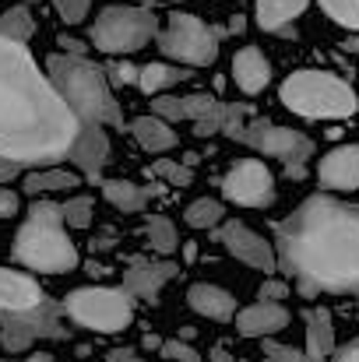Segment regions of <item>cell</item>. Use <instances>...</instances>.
<instances>
[{"instance_id": "8d00e7d4", "label": "cell", "mask_w": 359, "mask_h": 362, "mask_svg": "<svg viewBox=\"0 0 359 362\" xmlns=\"http://www.w3.org/2000/svg\"><path fill=\"white\" fill-rule=\"evenodd\" d=\"M289 296V285L285 281H278L275 274H268V281L257 288V299H271V303H282Z\"/></svg>"}, {"instance_id": "d6a6232c", "label": "cell", "mask_w": 359, "mask_h": 362, "mask_svg": "<svg viewBox=\"0 0 359 362\" xmlns=\"http://www.w3.org/2000/svg\"><path fill=\"white\" fill-rule=\"evenodd\" d=\"M162 356L173 362H201V356L194 352V345H187V338H166L162 345Z\"/></svg>"}, {"instance_id": "ffe728a7", "label": "cell", "mask_w": 359, "mask_h": 362, "mask_svg": "<svg viewBox=\"0 0 359 362\" xmlns=\"http://www.w3.org/2000/svg\"><path fill=\"white\" fill-rule=\"evenodd\" d=\"M187 306L208 320H233L239 310H237V299L233 292L219 288V285H208V281H198L187 288Z\"/></svg>"}, {"instance_id": "30bf717a", "label": "cell", "mask_w": 359, "mask_h": 362, "mask_svg": "<svg viewBox=\"0 0 359 362\" xmlns=\"http://www.w3.org/2000/svg\"><path fill=\"white\" fill-rule=\"evenodd\" d=\"M35 338H64L60 310L46 299L32 310H7L0 313V345L7 352H25Z\"/></svg>"}, {"instance_id": "4fadbf2b", "label": "cell", "mask_w": 359, "mask_h": 362, "mask_svg": "<svg viewBox=\"0 0 359 362\" xmlns=\"http://www.w3.org/2000/svg\"><path fill=\"white\" fill-rule=\"evenodd\" d=\"M180 274V267L173 260H134L127 271H123V288L141 299V303H155L159 299V288L166 281H173Z\"/></svg>"}, {"instance_id": "4dcf8cb0", "label": "cell", "mask_w": 359, "mask_h": 362, "mask_svg": "<svg viewBox=\"0 0 359 362\" xmlns=\"http://www.w3.org/2000/svg\"><path fill=\"white\" fill-rule=\"evenodd\" d=\"M152 113H155V117H162V120H169V123L187 120L183 99H176V95H169V92H159V95H152Z\"/></svg>"}, {"instance_id": "681fc988", "label": "cell", "mask_w": 359, "mask_h": 362, "mask_svg": "<svg viewBox=\"0 0 359 362\" xmlns=\"http://www.w3.org/2000/svg\"><path fill=\"white\" fill-rule=\"evenodd\" d=\"M28 4H35V0H28Z\"/></svg>"}, {"instance_id": "1f68e13d", "label": "cell", "mask_w": 359, "mask_h": 362, "mask_svg": "<svg viewBox=\"0 0 359 362\" xmlns=\"http://www.w3.org/2000/svg\"><path fill=\"white\" fill-rule=\"evenodd\" d=\"M64 222L71 229H89L92 226V197H71L64 204Z\"/></svg>"}, {"instance_id": "7dc6e473", "label": "cell", "mask_w": 359, "mask_h": 362, "mask_svg": "<svg viewBox=\"0 0 359 362\" xmlns=\"http://www.w3.org/2000/svg\"><path fill=\"white\" fill-rule=\"evenodd\" d=\"M127 362H144V359H127Z\"/></svg>"}, {"instance_id": "9a60e30c", "label": "cell", "mask_w": 359, "mask_h": 362, "mask_svg": "<svg viewBox=\"0 0 359 362\" xmlns=\"http://www.w3.org/2000/svg\"><path fill=\"white\" fill-rule=\"evenodd\" d=\"M292 320V313L282 306V303H271V299H257L253 306L239 310L237 313V331L243 338H268V334H278L285 331Z\"/></svg>"}, {"instance_id": "7402d4cb", "label": "cell", "mask_w": 359, "mask_h": 362, "mask_svg": "<svg viewBox=\"0 0 359 362\" xmlns=\"http://www.w3.org/2000/svg\"><path fill=\"white\" fill-rule=\"evenodd\" d=\"M130 137L144 148V151H152V155H159V151H169V148H176V130H173V123L162 120V117H137V120L130 123Z\"/></svg>"}, {"instance_id": "5bb4252c", "label": "cell", "mask_w": 359, "mask_h": 362, "mask_svg": "<svg viewBox=\"0 0 359 362\" xmlns=\"http://www.w3.org/2000/svg\"><path fill=\"white\" fill-rule=\"evenodd\" d=\"M67 162H74L89 180H99L103 165L110 162V137H106L103 123H81L78 141L67 151Z\"/></svg>"}, {"instance_id": "52a82bcc", "label": "cell", "mask_w": 359, "mask_h": 362, "mask_svg": "<svg viewBox=\"0 0 359 362\" xmlns=\"http://www.w3.org/2000/svg\"><path fill=\"white\" fill-rule=\"evenodd\" d=\"M159 35V18L148 7H127V4H110L99 11L92 21V46L106 57H127L144 49Z\"/></svg>"}, {"instance_id": "7c38bea8", "label": "cell", "mask_w": 359, "mask_h": 362, "mask_svg": "<svg viewBox=\"0 0 359 362\" xmlns=\"http://www.w3.org/2000/svg\"><path fill=\"white\" fill-rule=\"evenodd\" d=\"M219 243L237 257L239 264H246L253 271H264V274H275L278 271V257H275L271 243L264 240L261 233H253L250 226L237 222V218L219 226Z\"/></svg>"}, {"instance_id": "e0dca14e", "label": "cell", "mask_w": 359, "mask_h": 362, "mask_svg": "<svg viewBox=\"0 0 359 362\" xmlns=\"http://www.w3.org/2000/svg\"><path fill=\"white\" fill-rule=\"evenodd\" d=\"M233 81L243 95H261L271 85V64L257 46H243L233 57Z\"/></svg>"}, {"instance_id": "6da1fadb", "label": "cell", "mask_w": 359, "mask_h": 362, "mask_svg": "<svg viewBox=\"0 0 359 362\" xmlns=\"http://www.w3.org/2000/svg\"><path fill=\"white\" fill-rule=\"evenodd\" d=\"M81 120L21 39L0 32V155L25 169L57 165L78 141Z\"/></svg>"}, {"instance_id": "7bdbcfd3", "label": "cell", "mask_w": 359, "mask_h": 362, "mask_svg": "<svg viewBox=\"0 0 359 362\" xmlns=\"http://www.w3.org/2000/svg\"><path fill=\"white\" fill-rule=\"evenodd\" d=\"M60 46H64L67 53H81V49H85V46H81V42H74V39H60Z\"/></svg>"}, {"instance_id": "f546056e", "label": "cell", "mask_w": 359, "mask_h": 362, "mask_svg": "<svg viewBox=\"0 0 359 362\" xmlns=\"http://www.w3.org/2000/svg\"><path fill=\"white\" fill-rule=\"evenodd\" d=\"M321 11L335 25H342L349 32H359V0H321Z\"/></svg>"}, {"instance_id": "484cf974", "label": "cell", "mask_w": 359, "mask_h": 362, "mask_svg": "<svg viewBox=\"0 0 359 362\" xmlns=\"http://www.w3.org/2000/svg\"><path fill=\"white\" fill-rule=\"evenodd\" d=\"M190 71L183 67H173V64H144L141 67V78H137V88L148 92V95H159V92H169L176 81H187Z\"/></svg>"}, {"instance_id": "ab89813d", "label": "cell", "mask_w": 359, "mask_h": 362, "mask_svg": "<svg viewBox=\"0 0 359 362\" xmlns=\"http://www.w3.org/2000/svg\"><path fill=\"white\" fill-rule=\"evenodd\" d=\"M328 362H359V341L346 345V349H335V356Z\"/></svg>"}, {"instance_id": "f35d334b", "label": "cell", "mask_w": 359, "mask_h": 362, "mask_svg": "<svg viewBox=\"0 0 359 362\" xmlns=\"http://www.w3.org/2000/svg\"><path fill=\"white\" fill-rule=\"evenodd\" d=\"M25 165L21 162H14V158H7V155H0V183H11L18 173H21Z\"/></svg>"}, {"instance_id": "3957f363", "label": "cell", "mask_w": 359, "mask_h": 362, "mask_svg": "<svg viewBox=\"0 0 359 362\" xmlns=\"http://www.w3.org/2000/svg\"><path fill=\"white\" fill-rule=\"evenodd\" d=\"M46 74L53 78V85L60 88V95L67 99V106L81 123L123 127L120 103L113 99V88H110L113 81L99 64L85 60L81 53H53L46 60Z\"/></svg>"}, {"instance_id": "5b68a950", "label": "cell", "mask_w": 359, "mask_h": 362, "mask_svg": "<svg viewBox=\"0 0 359 362\" xmlns=\"http://www.w3.org/2000/svg\"><path fill=\"white\" fill-rule=\"evenodd\" d=\"M222 134L239 144H250L253 151H261L268 158L285 162V165H307V158L314 155V137H307L303 130H292V127H278L271 120L250 117V106H243V103L229 106Z\"/></svg>"}, {"instance_id": "f907efd6", "label": "cell", "mask_w": 359, "mask_h": 362, "mask_svg": "<svg viewBox=\"0 0 359 362\" xmlns=\"http://www.w3.org/2000/svg\"><path fill=\"white\" fill-rule=\"evenodd\" d=\"M4 362H7V359H4Z\"/></svg>"}, {"instance_id": "4316f807", "label": "cell", "mask_w": 359, "mask_h": 362, "mask_svg": "<svg viewBox=\"0 0 359 362\" xmlns=\"http://www.w3.org/2000/svg\"><path fill=\"white\" fill-rule=\"evenodd\" d=\"M222 204L215 201V197H198L194 204H187V211H183V218H187V226L190 229H219L222 226Z\"/></svg>"}, {"instance_id": "836d02e7", "label": "cell", "mask_w": 359, "mask_h": 362, "mask_svg": "<svg viewBox=\"0 0 359 362\" xmlns=\"http://www.w3.org/2000/svg\"><path fill=\"white\" fill-rule=\"evenodd\" d=\"M53 7H57V14H60L67 25H81V21L89 18L92 0H53Z\"/></svg>"}, {"instance_id": "ba28073f", "label": "cell", "mask_w": 359, "mask_h": 362, "mask_svg": "<svg viewBox=\"0 0 359 362\" xmlns=\"http://www.w3.org/2000/svg\"><path fill=\"white\" fill-rule=\"evenodd\" d=\"M219 35L222 32L212 28L208 21H201L198 14L176 11V14H169L166 28H159L155 42L169 60H176L183 67H208L219 57Z\"/></svg>"}, {"instance_id": "60d3db41", "label": "cell", "mask_w": 359, "mask_h": 362, "mask_svg": "<svg viewBox=\"0 0 359 362\" xmlns=\"http://www.w3.org/2000/svg\"><path fill=\"white\" fill-rule=\"evenodd\" d=\"M243 28H246V18H243V14H233V21H229V32H233V35H239Z\"/></svg>"}, {"instance_id": "ee69618b", "label": "cell", "mask_w": 359, "mask_h": 362, "mask_svg": "<svg viewBox=\"0 0 359 362\" xmlns=\"http://www.w3.org/2000/svg\"><path fill=\"white\" fill-rule=\"evenodd\" d=\"M208 362H233V356H229L226 349H215V352H212V359H208Z\"/></svg>"}, {"instance_id": "277c9868", "label": "cell", "mask_w": 359, "mask_h": 362, "mask_svg": "<svg viewBox=\"0 0 359 362\" xmlns=\"http://www.w3.org/2000/svg\"><path fill=\"white\" fill-rule=\"evenodd\" d=\"M285 110L310 120H346L359 110V95L349 81L331 71H296L278 88Z\"/></svg>"}, {"instance_id": "74e56055", "label": "cell", "mask_w": 359, "mask_h": 362, "mask_svg": "<svg viewBox=\"0 0 359 362\" xmlns=\"http://www.w3.org/2000/svg\"><path fill=\"white\" fill-rule=\"evenodd\" d=\"M11 215H18V194L0 187V218H11Z\"/></svg>"}, {"instance_id": "e575fe53", "label": "cell", "mask_w": 359, "mask_h": 362, "mask_svg": "<svg viewBox=\"0 0 359 362\" xmlns=\"http://www.w3.org/2000/svg\"><path fill=\"white\" fill-rule=\"evenodd\" d=\"M264 362H310V356L292 345H264Z\"/></svg>"}, {"instance_id": "2e32d148", "label": "cell", "mask_w": 359, "mask_h": 362, "mask_svg": "<svg viewBox=\"0 0 359 362\" xmlns=\"http://www.w3.org/2000/svg\"><path fill=\"white\" fill-rule=\"evenodd\" d=\"M317 176H321V187H328V190H356L359 187V144L331 148L321 158Z\"/></svg>"}, {"instance_id": "7a4b0ae2", "label": "cell", "mask_w": 359, "mask_h": 362, "mask_svg": "<svg viewBox=\"0 0 359 362\" xmlns=\"http://www.w3.org/2000/svg\"><path fill=\"white\" fill-rule=\"evenodd\" d=\"M275 243L303 292H359V204L314 194L275 226Z\"/></svg>"}, {"instance_id": "ac0fdd59", "label": "cell", "mask_w": 359, "mask_h": 362, "mask_svg": "<svg viewBox=\"0 0 359 362\" xmlns=\"http://www.w3.org/2000/svg\"><path fill=\"white\" fill-rule=\"evenodd\" d=\"M39 303H46V296H42L35 278H28L21 271L0 267V313H7V310H32Z\"/></svg>"}, {"instance_id": "8992f818", "label": "cell", "mask_w": 359, "mask_h": 362, "mask_svg": "<svg viewBox=\"0 0 359 362\" xmlns=\"http://www.w3.org/2000/svg\"><path fill=\"white\" fill-rule=\"evenodd\" d=\"M67 222L60 218H35L28 215L25 226L14 236V260L32 267V271H46V274H67L78 267V246L64 233Z\"/></svg>"}, {"instance_id": "d6986e66", "label": "cell", "mask_w": 359, "mask_h": 362, "mask_svg": "<svg viewBox=\"0 0 359 362\" xmlns=\"http://www.w3.org/2000/svg\"><path fill=\"white\" fill-rule=\"evenodd\" d=\"M183 110H187V120H194V134H198V137H212V134L226 130L229 106H226V103H219V99H215V95H208V92L183 95Z\"/></svg>"}, {"instance_id": "cb8c5ba5", "label": "cell", "mask_w": 359, "mask_h": 362, "mask_svg": "<svg viewBox=\"0 0 359 362\" xmlns=\"http://www.w3.org/2000/svg\"><path fill=\"white\" fill-rule=\"evenodd\" d=\"M81 187L78 173L71 169H57V165H35L32 173H25V194H57V190H74Z\"/></svg>"}, {"instance_id": "b9f144b4", "label": "cell", "mask_w": 359, "mask_h": 362, "mask_svg": "<svg viewBox=\"0 0 359 362\" xmlns=\"http://www.w3.org/2000/svg\"><path fill=\"white\" fill-rule=\"evenodd\" d=\"M127 359H134V352H130V349H117V352H110V362H127Z\"/></svg>"}, {"instance_id": "f1b7e54d", "label": "cell", "mask_w": 359, "mask_h": 362, "mask_svg": "<svg viewBox=\"0 0 359 362\" xmlns=\"http://www.w3.org/2000/svg\"><path fill=\"white\" fill-rule=\"evenodd\" d=\"M152 176L166 180V187H173V190L190 187V180H194L190 165H183V162H176V158H159V162H152Z\"/></svg>"}, {"instance_id": "83f0119b", "label": "cell", "mask_w": 359, "mask_h": 362, "mask_svg": "<svg viewBox=\"0 0 359 362\" xmlns=\"http://www.w3.org/2000/svg\"><path fill=\"white\" fill-rule=\"evenodd\" d=\"M148 246L162 257L176 253L180 246V236H176V226L166 218V215H148Z\"/></svg>"}, {"instance_id": "c3c4849f", "label": "cell", "mask_w": 359, "mask_h": 362, "mask_svg": "<svg viewBox=\"0 0 359 362\" xmlns=\"http://www.w3.org/2000/svg\"><path fill=\"white\" fill-rule=\"evenodd\" d=\"M169 4H180V0H169Z\"/></svg>"}, {"instance_id": "603a6c76", "label": "cell", "mask_w": 359, "mask_h": 362, "mask_svg": "<svg viewBox=\"0 0 359 362\" xmlns=\"http://www.w3.org/2000/svg\"><path fill=\"white\" fill-rule=\"evenodd\" d=\"M303 11H307V0H257L253 18L264 32H285Z\"/></svg>"}, {"instance_id": "44dd1931", "label": "cell", "mask_w": 359, "mask_h": 362, "mask_svg": "<svg viewBox=\"0 0 359 362\" xmlns=\"http://www.w3.org/2000/svg\"><path fill=\"white\" fill-rule=\"evenodd\" d=\"M307 356L310 362H328L335 356V327L324 306L307 310Z\"/></svg>"}, {"instance_id": "d4e9b609", "label": "cell", "mask_w": 359, "mask_h": 362, "mask_svg": "<svg viewBox=\"0 0 359 362\" xmlns=\"http://www.w3.org/2000/svg\"><path fill=\"white\" fill-rule=\"evenodd\" d=\"M155 194H159V187H137L130 180H106L103 183V197L120 211H141L148 204V197H155Z\"/></svg>"}, {"instance_id": "f6af8a7d", "label": "cell", "mask_w": 359, "mask_h": 362, "mask_svg": "<svg viewBox=\"0 0 359 362\" xmlns=\"http://www.w3.org/2000/svg\"><path fill=\"white\" fill-rule=\"evenodd\" d=\"M28 362H53V356H46V352H35V356H28Z\"/></svg>"}, {"instance_id": "8fae6325", "label": "cell", "mask_w": 359, "mask_h": 362, "mask_svg": "<svg viewBox=\"0 0 359 362\" xmlns=\"http://www.w3.org/2000/svg\"><path fill=\"white\" fill-rule=\"evenodd\" d=\"M222 197L233 201L239 208H268L275 201V176L268 173V165L261 158H239L226 169V176L219 180Z\"/></svg>"}, {"instance_id": "9c48e42d", "label": "cell", "mask_w": 359, "mask_h": 362, "mask_svg": "<svg viewBox=\"0 0 359 362\" xmlns=\"http://www.w3.org/2000/svg\"><path fill=\"white\" fill-rule=\"evenodd\" d=\"M130 299L134 296L127 288H96V285L92 288H74L64 299V313L74 324L96 331V334H120L134 317Z\"/></svg>"}, {"instance_id": "d590c367", "label": "cell", "mask_w": 359, "mask_h": 362, "mask_svg": "<svg viewBox=\"0 0 359 362\" xmlns=\"http://www.w3.org/2000/svg\"><path fill=\"white\" fill-rule=\"evenodd\" d=\"M106 74H110L113 85H137V78H141V71L130 67V64H123V60H113V64L106 67Z\"/></svg>"}, {"instance_id": "bcb514c9", "label": "cell", "mask_w": 359, "mask_h": 362, "mask_svg": "<svg viewBox=\"0 0 359 362\" xmlns=\"http://www.w3.org/2000/svg\"><path fill=\"white\" fill-rule=\"evenodd\" d=\"M346 46H349V49H353V53H359V39H349V42H346Z\"/></svg>"}]
</instances>
